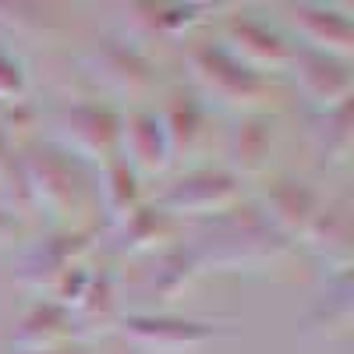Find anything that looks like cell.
Masks as SVG:
<instances>
[{
  "label": "cell",
  "mask_w": 354,
  "mask_h": 354,
  "mask_svg": "<svg viewBox=\"0 0 354 354\" xmlns=\"http://www.w3.org/2000/svg\"><path fill=\"white\" fill-rule=\"evenodd\" d=\"M85 252H88V234L85 230H57L46 241L32 245L21 262H18V283L25 290L39 294V298L53 301L61 283L85 266Z\"/></svg>",
  "instance_id": "obj_5"
},
{
  "label": "cell",
  "mask_w": 354,
  "mask_h": 354,
  "mask_svg": "<svg viewBox=\"0 0 354 354\" xmlns=\"http://www.w3.org/2000/svg\"><path fill=\"white\" fill-rule=\"evenodd\" d=\"M57 25V15L43 4H0V28L15 39H39Z\"/></svg>",
  "instance_id": "obj_24"
},
{
  "label": "cell",
  "mask_w": 354,
  "mask_h": 354,
  "mask_svg": "<svg viewBox=\"0 0 354 354\" xmlns=\"http://www.w3.org/2000/svg\"><path fill=\"white\" fill-rule=\"evenodd\" d=\"M53 354H71V351H53Z\"/></svg>",
  "instance_id": "obj_28"
},
{
  "label": "cell",
  "mask_w": 354,
  "mask_h": 354,
  "mask_svg": "<svg viewBox=\"0 0 354 354\" xmlns=\"http://www.w3.org/2000/svg\"><path fill=\"white\" fill-rule=\"evenodd\" d=\"M0 205H4L8 213L28 209V198H25L21 177H18V167H15V149H11V138H8L4 128H0Z\"/></svg>",
  "instance_id": "obj_25"
},
{
  "label": "cell",
  "mask_w": 354,
  "mask_h": 354,
  "mask_svg": "<svg viewBox=\"0 0 354 354\" xmlns=\"http://www.w3.org/2000/svg\"><path fill=\"white\" fill-rule=\"evenodd\" d=\"M351 319H354V305H351V273H340L337 283L330 287L326 301L319 305V312L312 315V322L326 333V337H347L351 333Z\"/></svg>",
  "instance_id": "obj_23"
},
{
  "label": "cell",
  "mask_w": 354,
  "mask_h": 354,
  "mask_svg": "<svg viewBox=\"0 0 354 354\" xmlns=\"http://www.w3.org/2000/svg\"><path fill=\"white\" fill-rule=\"evenodd\" d=\"M85 75L113 96H142L153 85V64L135 43L103 39L82 57Z\"/></svg>",
  "instance_id": "obj_8"
},
{
  "label": "cell",
  "mask_w": 354,
  "mask_h": 354,
  "mask_svg": "<svg viewBox=\"0 0 354 354\" xmlns=\"http://www.w3.org/2000/svg\"><path fill=\"white\" fill-rule=\"evenodd\" d=\"M185 61H188L195 93L202 100L216 103L220 110H255L270 96L266 78L255 75L252 68H245L238 57H230L220 43H195Z\"/></svg>",
  "instance_id": "obj_3"
},
{
  "label": "cell",
  "mask_w": 354,
  "mask_h": 354,
  "mask_svg": "<svg viewBox=\"0 0 354 354\" xmlns=\"http://www.w3.org/2000/svg\"><path fill=\"white\" fill-rule=\"evenodd\" d=\"M71 340H78L75 319L64 305L57 301H39L25 312V319L11 333V347L18 354H53V351H68Z\"/></svg>",
  "instance_id": "obj_12"
},
{
  "label": "cell",
  "mask_w": 354,
  "mask_h": 354,
  "mask_svg": "<svg viewBox=\"0 0 354 354\" xmlns=\"http://www.w3.org/2000/svg\"><path fill=\"white\" fill-rule=\"evenodd\" d=\"M301 241L319 262L333 266L337 273H347V266L354 259V223H351L347 205L344 202L340 205H322L319 216L301 234Z\"/></svg>",
  "instance_id": "obj_15"
},
{
  "label": "cell",
  "mask_w": 354,
  "mask_h": 354,
  "mask_svg": "<svg viewBox=\"0 0 354 354\" xmlns=\"http://www.w3.org/2000/svg\"><path fill=\"white\" fill-rule=\"evenodd\" d=\"M121 337L142 354H198L216 337V330L195 319L138 312L121 319Z\"/></svg>",
  "instance_id": "obj_7"
},
{
  "label": "cell",
  "mask_w": 354,
  "mask_h": 354,
  "mask_svg": "<svg viewBox=\"0 0 354 354\" xmlns=\"http://www.w3.org/2000/svg\"><path fill=\"white\" fill-rule=\"evenodd\" d=\"M121 117L106 103H68L50 113V145L68 160L110 163L117 156Z\"/></svg>",
  "instance_id": "obj_4"
},
{
  "label": "cell",
  "mask_w": 354,
  "mask_h": 354,
  "mask_svg": "<svg viewBox=\"0 0 354 354\" xmlns=\"http://www.w3.org/2000/svg\"><path fill=\"white\" fill-rule=\"evenodd\" d=\"M68 312L75 319L78 337H96L113 319V280L106 273H93L88 283H85V290H82V298Z\"/></svg>",
  "instance_id": "obj_19"
},
{
  "label": "cell",
  "mask_w": 354,
  "mask_h": 354,
  "mask_svg": "<svg viewBox=\"0 0 354 354\" xmlns=\"http://www.w3.org/2000/svg\"><path fill=\"white\" fill-rule=\"evenodd\" d=\"M270 145H273L270 124L259 121V117H248L230 138V174L238 177V174L262 170V163L270 160Z\"/></svg>",
  "instance_id": "obj_22"
},
{
  "label": "cell",
  "mask_w": 354,
  "mask_h": 354,
  "mask_svg": "<svg viewBox=\"0 0 354 354\" xmlns=\"http://www.w3.org/2000/svg\"><path fill=\"white\" fill-rule=\"evenodd\" d=\"M287 18L301 32L305 50L330 53L337 61H344L354 50V25L344 11L319 8V4H298V8H287Z\"/></svg>",
  "instance_id": "obj_14"
},
{
  "label": "cell",
  "mask_w": 354,
  "mask_h": 354,
  "mask_svg": "<svg viewBox=\"0 0 354 354\" xmlns=\"http://www.w3.org/2000/svg\"><path fill=\"white\" fill-rule=\"evenodd\" d=\"M177 234V220H170L160 205H138V209L113 227V248L128 255L160 252Z\"/></svg>",
  "instance_id": "obj_17"
},
{
  "label": "cell",
  "mask_w": 354,
  "mask_h": 354,
  "mask_svg": "<svg viewBox=\"0 0 354 354\" xmlns=\"http://www.w3.org/2000/svg\"><path fill=\"white\" fill-rule=\"evenodd\" d=\"M25 96V71L11 53L0 50V103H18Z\"/></svg>",
  "instance_id": "obj_26"
},
{
  "label": "cell",
  "mask_w": 354,
  "mask_h": 354,
  "mask_svg": "<svg viewBox=\"0 0 354 354\" xmlns=\"http://www.w3.org/2000/svg\"><path fill=\"white\" fill-rule=\"evenodd\" d=\"M351 142H354V128H351V100L333 106V110H322L319 121L312 128V145H315V156L322 163H344L351 156Z\"/></svg>",
  "instance_id": "obj_20"
},
{
  "label": "cell",
  "mask_w": 354,
  "mask_h": 354,
  "mask_svg": "<svg viewBox=\"0 0 354 354\" xmlns=\"http://www.w3.org/2000/svg\"><path fill=\"white\" fill-rule=\"evenodd\" d=\"M100 202H103V213L110 220V227H117L121 220H128L138 205H142V195H138V177L121 163V160H110L103 163L100 170Z\"/></svg>",
  "instance_id": "obj_18"
},
{
  "label": "cell",
  "mask_w": 354,
  "mask_h": 354,
  "mask_svg": "<svg viewBox=\"0 0 354 354\" xmlns=\"http://www.w3.org/2000/svg\"><path fill=\"white\" fill-rule=\"evenodd\" d=\"M238 198H241V185L230 170L202 167V170H192L185 177H177V181L170 185V192L160 198V209L170 220H181V216L209 220V216H220V213L234 209Z\"/></svg>",
  "instance_id": "obj_6"
},
{
  "label": "cell",
  "mask_w": 354,
  "mask_h": 354,
  "mask_svg": "<svg viewBox=\"0 0 354 354\" xmlns=\"http://www.w3.org/2000/svg\"><path fill=\"white\" fill-rule=\"evenodd\" d=\"M230 57H238L245 68H252L255 75L262 71H280L290 64V46L273 32L266 21L248 18V15H234L223 25V43H220Z\"/></svg>",
  "instance_id": "obj_10"
},
{
  "label": "cell",
  "mask_w": 354,
  "mask_h": 354,
  "mask_svg": "<svg viewBox=\"0 0 354 354\" xmlns=\"http://www.w3.org/2000/svg\"><path fill=\"white\" fill-rule=\"evenodd\" d=\"M117 160H121L135 177L138 174H163L170 156V145L163 138V128L156 121V113L138 110L128 121H121V135H117Z\"/></svg>",
  "instance_id": "obj_13"
},
{
  "label": "cell",
  "mask_w": 354,
  "mask_h": 354,
  "mask_svg": "<svg viewBox=\"0 0 354 354\" xmlns=\"http://www.w3.org/2000/svg\"><path fill=\"white\" fill-rule=\"evenodd\" d=\"M28 209H39L57 230H78V216L85 209V185L75 160L57 153L53 145H28L15 156Z\"/></svg>",
  "instance_id": "obj_2"
},
{
  "label": "cell",
  "mask_w": 354,
  "mask_h": 354,
  "mask_svg": "<svg viewBox=\"0 0 354 354\" xmlns=\"http://www.w3.org/2000/svg\"><path fill=\"white\" fill-rule=\"evenodd\" d=\"M195 270H223V273H255L287 255L290 241L266 223L255 209H227L220 216L202 220L188 245H181Z\"/></svg>",
  "instance_id": "obj_1"
},
{
  "label": "cell",
  "mask_w": 354,
  "mask_h": 354,
  "mask_svg": "<svg viewBox=\"0 0 354 354\" xmlns=\"http://www.w3.org/2000/svg\"><path fill=\"white\" fill-rule=\"evenodd\" d=\"M322 202L319 195L298 181V177H273L270 185L262 188V198H259V216L270 223L280 238H301V234L308 230V223L319 216Z\"/></svg>",
  "instance_id": "obj_9"
},
{
  "label": "cell",
  "mask_w": 354,
  "mask_h": 354,
  "mask_svg": "<svg viewBox=\"0 0 354 354\" xmlns=\"http://www.w3.org/2000/svg\"><path fill=\"white\" fill-rule=\"evenodd\" d=\"M287 68H294V82H298L301 96L319 110H333L351 100V71L337 57L301 46V50H290Z\"/></svg>",
  "instance_id": "obj_11"
},
{
  "label": "cell",
  "mask_w": 354,
  "mask_h": 354,
  "mask_svg": "<svg viewBox=\"0 0 354 354\" xmlns=\"http://www.w3.org/2000/svg\"><path fill=\"white\" fill-rule=\"evenodd\" d=\"M156 121H160L163 138L170 145V156H177V153L192 156L205 142V106L192 93H181V88L170 93L167 106L156 113Z\"/></svg>",
  "instance_id": "obj_16"
},
{
  "label": "cell",
  "mask_w": 354,
  "mask_h": 354,
  "mask_svg": "<svg viewBox=\"0 0 354 354\" xmlns=\"http://www.w3.org/2000/svg\"><path fill=\"white\" fill-rule=\"evenodd\" d=\"M21 234V223L15 220V213H8L4 205H0V248H8L11 241H18Z\"/></svg>",
  "instance_id": "obj_27"
},
{
  "label": "cell",
  "mask_w": 354,
  "mask_h": 354,
  "mask_svg": "<svg viewBox=\"0 0 354 354\" xmlns=\"http://www.w3.org/2000/svg\"><path fill=\"white\" fill-rule=\"evenodd\" d=\"M195 273L198 270H195V262L188 259L185 248H167V252H160L156 270H153L149 283H145V290H149V298L156 305H167L174 298H181V294L192 287Z\"/></svg>",
  "instance_id": "obj_21"
}]
</instances>
